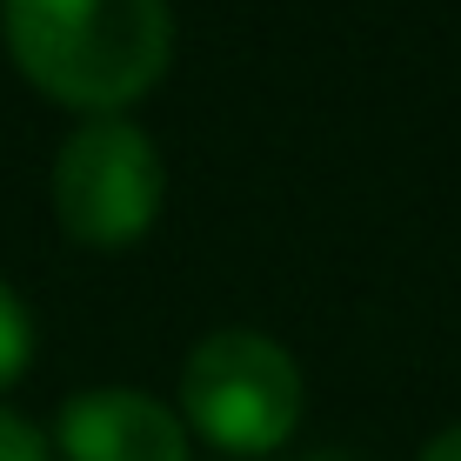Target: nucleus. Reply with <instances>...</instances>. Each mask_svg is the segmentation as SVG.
I'll return each mask as SVG.
<instances>
[{
	"label": "nucleus",
	"instance_id": "obj_1",
	"mask_svg": "<svg viewBox=\"0 0 461 461\" xmlns=\"http://www.w3.org/2000/svg\"><path fill=\"white\" fill-rule=\"evenodd\" d=\"M0 41L21 81L101 121L161 87L174 14L167 0H0Z\"/></svg>",
	"mask_w": 461,
	"mask_h": 461
},
{
	"label": "nucleus",
	"instance_id": "obj_2",
	"mask_svg": "<svg viewBox=\"0 0 461 461\" xmlns=\"http://www.w3.org/2000/svg\"><path fill=\"white\" fill-rule=\"evenodd\" d=\"M181 421L221 455H275L301 428V368L275 335L221 328L181 368Z\"/></svg>",
	"mask_w": 461,
	"mask_h": 461
},
{
	"label": "nucleus",
	"instance_id": "obj_3",
	"mask_svg": "<svg viewBox=\"0 0 461 461\" xmlns=\"http://www.w3.org/2000/svg\"><path fill=\"white\" fill-rule=\"evenodd\" d=\"M161 194H167L161 148L127 114L81 121L54 154V214L68 241L81 248L114 254L148 241V228L161 221Z\"/></svg>",
	"mask_w": 461,
	"mask_h": 461
},
{
	"label": "nucleus",
	"instance_id": "obj_4",
	"mask_svg": "<svg viewBox=\"0 0 461 461\" xmlns=\"http://www.w3.org/2000/svg\"><path fill=\"white\" fill-rule=\"evenodd\" d=\"M60 461H194L187 421L140 388H81L54 421Z\"/></svg>",
	"mask_w": 461,
	"mask_h": 461
},
{
	"label": "nucleus",
	"instance_id": "obj_5",
	"mask_svg": "<svg viewBox=\"0 0 461 461\" xmlns=\"http://www.w3.org/2000/svg\"><path fill=\"white\" fill-rule=\"evenodd\" d=\"M27 361H34V314H27L21 294L0 281V394L27 375Z\"/></svg>",
	"mask_w": 461,
	"mask_h": 461
},
{
	"label": "nucleus",
	"instance_id": "obj_6",
	"mask_svg": "<svg viewBox=\"0 0 461 461\" xmlns=\"http://www.w3.org/2000/svg\"><path fill=\"white\" fill-rule=\"evenodd\" d=\"M0 461H54V448L41 441L34 421H21V415L0 408Z\"/></svg>",
	"mask_w": 461,
	"mask_h": 461
},
{
	"label": "nucleus",
	"instance_id": "obj_7",
	"mask_svg": "<svg viewBox=\"0 0 461 461\" xmlns=\"http://www.w3.org/2000/svg\"><path fill=\"white\" fill-rule=\"evenodd\" d=\"M421 461H461V421H455V428H441V435L421 448Z\"/></svg>",
	"mask_w": 461,
	"mask_h": 461
},
{
	"label": "nucleus",
	"instance_id": "obj_8",
	"mask_svg": "<svg viewBox=\"0 0 461 461\" xmlns=\"http://www.w3.org/2000/svg\"><path fill=\"white\" fill-rule=\"evenodd\" d=\"M308 461H348V455H308Z\"/></svg>",
	"mask_w": 461,
	"mask_h": 461
}]
</instances>
